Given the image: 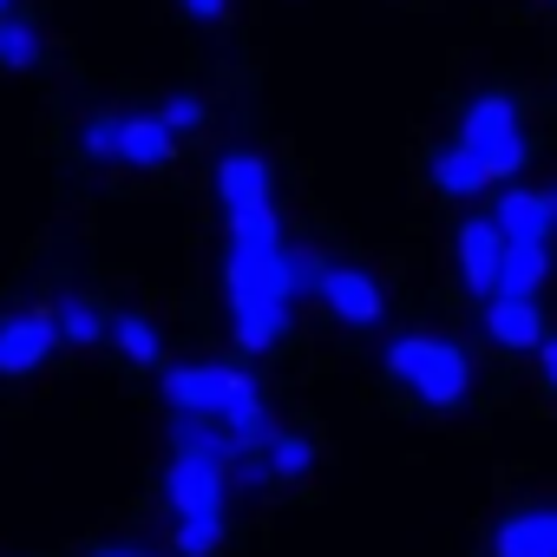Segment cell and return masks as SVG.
<instances>
[{
  "instance_id": "cell-18",
  "label": "cell",
  "mask_w": 557,
  "mask_h": 557,
  "mask_svg": "<svg viewBox=\"0 0 557 557\" xmlns=\"http://www.w3.org/2000/svg\"><path fill=\"white\" fill-rule=\"evenodd\" d=\"M262 459H269V472H275V479H309V472H315V446H309L302 433H275V426H269Z\"/></svg>"
},
{
  "instance_id": "cell-19",
  "label": "cell",
  "mask_w": 557,
  "mask_h": 557,
  "mask_svg": "<svg viewBox=\"0 0 557 557\" xmlns=\"http://www.w3.org/2000/svg\"><path fill=\"white\" fill-rule=\"evenodd\" d=\"M112 342H119V355L138 361V368H151V361L164 355V342H158V329H151L145 315H119V322H112Z\"/></svg>"
},
{
  "instance_id": "cell-14",
  "label": "cell",
  "mask_w": 557,
  "mask_h": 557,
  "mask_svg": "<svg viewBox=\"0 0 557 557\" xmlns=\"http://www.w3.org/2000/svg\"><path fill=\"white\" fill-rule=\"evenodd\" d=\"M485 184H492V177H485V164H479V158H472V151H466L459 138L433 151V190H440V197L466 203V197H479Z\"/></svg>"
},
{
  "instance_id": "cell-26",
  "label": "cell",
  "mask_w": 557,
  "mask_h": 557,
  "mask_svg": "<svg viewBox=\"0 0 557 557\" xmlns=\"http://www.w3.org/2000/svg\"><path fill=\"white\" fill-rule=\"evenodd\" d=\"M0 14H14V0H0Z\"/></svg>"
},
{
  "instance_id": "cell-17",
  "label": "cell",
  "mask_w": 557,
  "mask_h": 557,
  "mask_svg": "<svg viewBox=\"0 0 557 557\" xmlns=\"http://www.w3.org/2000/svg\"><path fill=\"white\" fill-rule=\"evenodd\" d=\"M40 27L34 21H21V14H0V66L8 73H27V66H40Z\"/></svg>"
},
{
  "instance_id": "cell-5",
  "label": "cell",
  "mask_w": 557,
  "mask_h": 557,
  "mask_svg": "<svg viewBox=\"0 0 557 557\" xmlns=\"http://www.w3.org/2000/svg\"><path fill=\"white\" fill-rule=\"evenodd\" d=\"M243 368H230V361H190V368H171L164 374V407L171 413H210V420H223V407L243 394Z\"/></svg>"
},
{
  "instance_id": "cell-3",
  "label": "cell",
  "mask_w": 557,
  "mask_h": 557,
  "mask_svg": "<svg viewBox=\"0 0 557 557\" xmlns=\"http://www.w3.org/2000/svg\"><path fill=\"white\" fill-rule=\"evenodd\" d=\"M387 374L433 413H453L466 394H472V355L459 342H440V335H400L387 342Z\"/></svg>"
},
{
  "instance_id": "cell-9",
  "label": "cell",
  "mask_w": 557,
  "mask_h": 557,
  "mask_svg": "<svg viewBox=\"0 0 557 557\" xmlns=\"http://www.w3.org/2000/svg\"><path fill=\"white\" fill-rule=\"evenodd\" d=\"M322 302H329V315L342 322V329H374L381 315H387V296H381V283L368 269H329V283H322Z\"/></svg>"
},
{
  "instance_id": "cell-10",
  "label": "cell",
  "mask_w": 557,
  "mask_h": 557,
  "mask_svg": "<svg viewBox=\"0 0 557 557\" xmlns=\"http://www.w3.org/2000/svg\"><path fill=\"white\" fill-rule=\"evenodd\" d=\"M485 335H492L498 348L537 355V342H544V309H537V296H492V302H485Z\"/></svg>"
},
{
  "instance_id": "cell-27",
  "label": "cell",
  "mask_w": 557,
  "mask_h": 557,
  "mask_svg": "<svg viewBox=\"0 0 557 557\" xmlns=\"http://www.w3.org/2000/svg\"><path fill=\"white\" fill-rule=\"evenodd\" d=\"M550 203H557V190H550Z\"/></svg>"
},
{
  "instance_id": "cell-7",
  "label": "cell",
  "mask_w": 557,
  "mask_h": 557,
  "mask_svg": "<svg viewBox=\"0 0 557 557\" xmlns=\"http://www.w3.org/2000/svg\"><path fill=\"white\" fill-rule=\"evenodd\" d=\"M216 203L223 216H249L275 203V171L262 164V151H223L216 158Z\"/></svg>"
},
{
  "instance_id": "cell-25",
  "label": "cell",
  "mask_w": 557,
  "mask_h": 557,
  "mask_svg": "<svg viewBox=\"0 0 557 557\" xmlns=\"http://www.w3.org/2000/svg\"><path fill=\"white\" fill-rule=\"evenodd\" d=\"M92 557H145V550H125V544H106V550H92Z\"/></svg>"
},
{
  "instance_id": "cell-22",
  "label": "cell",
  "mask_w": 557,
  "mask_h": 557,
  "mask_svg": "<svg viewBox=\"0 0 557 557\" xmlns=\"http://www.w3.org/2000/svg\"><path fill=\"white\" fill-rule=\"evenodd\" d=\"M158 119H164V125H171V132L184 138V132H197V125H203V99L177 92V99H164V112H158Z\"/></svg>"
},
{
  "instance_id": "cell-2",
  "label": "cell",
  "mask_w": 557,
  "mask_h": 557,
  "mask_svg": "<svg viewBox=\"0 0 557 557\" xmlns=\"http://www.w3.org/2000/svg\"><path fill=\"white\" fill-rule=\"evenodd\" d=\"M223 498H230V459L203 446H171L164 505H171V544L184 557H210L223 544Z\"/></svg>"
},
{
  "instance_id": "cell-15",
  "label": "cell",
  "mask_w": 557,
  "mask_h": 557,
  "mask_svg": "<svg viewBox=\"0 0 557 557\" xmlns=\"http://www.w3.org/2000/svg\"><path fill=\"white\" fill-rule=\"evenodd\" d=\"M544 283H550V249H544V243H505L498 296H537Z\"/></svg>"
},
{
  "instance_id": "cell-8",
  "label": "cell",
  "mask_w": 557,
  "mask_h": 557,
  "mask_svg": "<svg viewBox=\"0 0 557 557\" xmlns=\"http://www.w3.org/2000/svg\"><path fill=\"white\" fill-rule=\"evenodd\" d=\"M60 348V322L53 309H34V315H8L0 322V374H34L47 368Z\"/></svg>"
},
{
  "instance_id": "cell-6",
  "label": "cell",
  "mask_w": 557,
  "mask_h": 557,
  "mask_svg": "<svg viewBox=\"0 0 557 557\" xmlns=\"http://www.w3.org/2000/svg\"><path fill=\"white\" fill-rule=\"evenodd\" d=\"M453 262H459V283H466L479 302H492V296H498V269H505V230H498L492 216L459 223V236H453Z\"/></svg>"
},
{
  "instance_id": "cell-20",
  "label": "cell",
  "mask_w": 557,
  "mask_h": 557,
  "mask_svg": "<svg viewBox=\"0 0 557 557\" xmlns=\"http://www.w3.org/2000/svg\"><path fill=\"white\" fill-rule=\"evenodd\" d=\"M329 269H335V262H329L322 249L296 243V249H289V289H296V296H322V283H329Z\"/></svg>"
},
{
  "instance_id": "cell-23",
  "label": "cell",
  "mask_w": 557,
  "mask_h": 557,
  "mask_svg": "<svg viewBox=\"0 0 557 557\" xmlns=\"http://www.w3.org/2000/svg\"><path fill=\"white\" fill-rule=\"evenodd\" d=\"M223 8H230V0H184V14H190V21H216Z\"/></svg>"
},
{
  "instance_id": "cell-11",
  "label": "cell",
  "mask_w": 557,
  "mask_h": 557,
  "mask_svg": "<svg viewBox=\"0 0 557 557\" xmlns=\"http://www.w3.org/2000/svg\"><path fill=\"white\" fill-rule=\"evenodd\" d=\"M492 223L505 230V243H544L550 230H557V203L544 197V190H505L498 197V210H492Z\"/></svg>"
},
{
  "instance_id": "cell-12",
  "label": "cell",
  "mask_w": 557,
  "mask_h": 557,
  "mask_svg": "<svg viewBox=\"0 0 557 557\" xmlns=\"http://www.w3.org/2000/svg\"><path fill=\"white\" fill-rule=\"evenodd\" d=\"M171 151H177V132L158 112H138L119 125V164H132V171H158V164H171Z\"/></svg>"
},
{
  "instance_id": "cell-21",
  "label": "cell",
  "mask_w": 557,
  "mask_h": 557,
  "mask_svg": "<svg viewBox=\"0 0 557 557\" xmlns=\"http://www.w3.org/2000/svg\"><path fill=\"white\" fill-rule=\"evenodd\" d=\"M119 112H99V119H86L79 125V151L92 158V164H119Z\"/></svg>"
},
{
  "instance_id": "cell-4",
  "label": "cell",
  "mask_w": 557,
  "mask_h": 557,
  "mask_svg": "<svg viewBox=\"0 0 557 557\" xmlns=\"http://www.w3.org/2000/svg\"><path fill=\"white\" fill-rule=\"evenodd\" d=\"M459 145L485 164L492 184L518 177L524 158H531V145H524V119H518V99H505V92H479V99L466 106V119H459Z\"/></svg>"
},
{
  "instance_id": "cell-1",
  "label": "cell",
  "mask_w": 557,
  "mask_h": 557,
  "mask_svg": "<svg viewBox=\"0 0 557 557\" xmlns=\"http://www.w3.org/2000/svg\"><path fill=\"white\" fill-rule=\"evenodd\" d=\"M223 302H230V335L243 355H269L289 335L296 289H289V243L275 230V203L230 216V256H223Z\"/></svg>"
},
{
  "instance_id": "cell-24",
  "label": "cell",
  "mask_w": 557,
  "mask_h": 557,
  "mask_svg": "<svg viewBox=\"0 0 557 557\" xmlns=\"http://www.w3.org/2000/svg\"><path fill=\"white\" fill-rule=\"evenodd\" d=\"M537 361H544V381L557 387V335H544V342H537Z\"/></svg>"
},
{
  "instance_id": "cell-13",
  "label": "cell",
  "mask_w": 557,
  "mask_h": 557,
  "mask_svg": "<svg viewBox=\"0 0 557 557\" xmlns=\"http://www.w3.org/2000/svg\"><path fill=\"white\" fill-rule=\"evenodd\" d=\"M498 557H557V511H518L492 537Z\"/></svg>"
},
{
  "instance_id": "cell-16",
  "label": "cell",
  "mask_w": 557,
  "mask_h": 557,
  "mask_svg": "<svg viewBox=\"0 0 557 557\" xmlns=\"http://www.w3.org/2000/svg\"><path fill=\"white\" fill-rule=\"evenodd\" d=\"M53 322H60V342H73V348H92V342L112 335V322H106L86 296H60V302H53Z\"/></svg>"
}]
</instances>
